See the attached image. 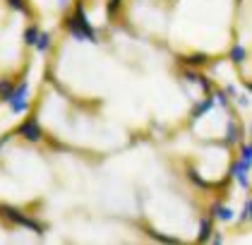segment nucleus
<instances>
[{"instance_id": "f03ea898", "label": "nucleus", "mask_w": 252, "mask_h": 245, "mask_svg": "<svg viewBox=\"0 0 252 245\" xmlns=\"http://www.w3.org/2000/svg\"><path fill=\"white\" fill-rule=\"evenodd\" d=\"M27 82L24 84H20L12 94H10V106H12V113H22L24 108H27Z\"/></svg>"}, {"instance_id": "4468645a", "label": "nucleus", "mask_w": 252, "mask_h": 245, "mask_svg": "<svg viewBox=\"0 0 252 245\" xmlns=\"http://www.w3.org/2000/svg\"><path fill=\"white\" fill-rule=\"evenodd\" d=\"M248 214H250V219H252V200L248 202Z\"/></svg>"}, {"instance_id": "39448f33", "label": "nucleus", "mask_w": 252, "mask_h": 245, "mask_svg": "<svg viewBox=\"0 0 252 245\" xmlns=\"http://www.w3.org/2000/svg\"><path fill=\"white\" fill-rule=\"evenodd\" d=\"M243 58H245V48H243V46H233L231 48V60L233 63H243Z\"/></svg>"}, {"instance_id": "423d86ee", "label": "nucleus", "mask_w": 252, "mask_h": 245, "mask_svg": "<svg viewBox=\"0 0 252 245\" xmlns=\"http://www.w3.org/2000/svg\"><path fill=\"white\" fill-rule=\"evenodd\" d=\"M212 99H207V101H202V104H199V106H197V108H194L192 111V118H197V115L199 113H207V111H209V108H212Z\"/></svg>"}, {"instance_id": "20e7f679", "label": "nucleus", "mask_w": 252, "mask_h": 245, "mask_svg": "<svg viewBox=\"0 0 252 245\" xmlns=\"http://www.w3.org/2000/svg\"><path fill=\"white\" fill-rule=\"evenodd\" d=\"M231 216H233V211L228 207H221V205L214 207V219H216V221H228Z\"/></svg>"}, {"instance_id": "f257e3e1", "label": "nucleus", "mask_w": 252, "mask_h": 245, "mask_svg": "<svg viewBox=\"0 0 252 245\" xmlns=\"http://www.w3.org/2000/svg\"><path fill=\"white\" fill-rule=\"evenodd\" d=\"M67 29H70V34H72V36L92 38V41H96V34H94V29L89 27V22H84L82 7H77V15H75V17H70V22H67Z\"/></svg>"}, {"instance_id": "1a4fd4ad", "label": "nucleus", "mask_w": 252, "mask_h": 245, "mask_svg": "<svg viewBox=\"0 0 252 245\" xmlns=\"http://www.w3.org/2000/svg\"><path fill=\"white\" fill-rule=\"evenodd\" d=\"M36 48H39V51H46V48H48V34H41V36L36 38Z\"/></svg>"}, {"instance_id": "7ed1b4c3", "label": "nucleus", "mask_w": 252, "mask_h": 245, "mask_svg": "<svg viewBox=\"0 0 252 245\" xmlns=\"http://www.w3.org/2000/svg\"><path fill=\"white\" fill-rule=\"evenodd\" d=\"M20 135L24 137V140H29V142H36V140H41L39 123H36L34 118H27V120L20 125Z\"/></svg>"}, {"instance_id": "ddd939ff", "label": "nucleus", "mask_w": 252, "mask_h": 245, "mask_svg": "<svg viewBox=\"0 0 252 245\" xmlns=\"http://www.w3.org/2000/svg\"><path fill=\"white\" fill-rule=\"evenodd\" d=\"M10 5L15 7V10H20V12H24L27 7H24V0H10Z\"/></svg>"}, {"instance_id": "2eb2a0df", "label": "nucleus", "mask_w": 252, "mask_h": 245, "mask_svg": "<svg viewBox=\"0 0 252 245\" xmlns=\"http://www.w3.org/2000/svg\"><path fill=\"white\" fill-rule=\"evenodd\" d=\"M248 87H250V89H252V84H248Z\"/></svg>"}, {"instance_id": "9b49d317", "label": "nucleus", "mask_w": 252, "mask_h": 245, "mask_svg": "<svg viewBox=\"0 0 252 245\" xmlns=\"http://www.w3.org/2000/svg\"><path fill=\"white\" fill-rule=\"evenodd\" d=\"M209 238V219L202 224V233H199V241H207Z\"/></svg>"}, {"instance_id": "6e6552de", "label": "nucleus", "mask_w": 252, "mask_h": 245, "mask_svg": "<svg viewBox=\"0 0 252 245\" xmlns=\"http://www.w3.org/2000/svg\"><path fill=\"white\" fill-rule=\"evenodd\" d=\"M7 94H12V82H0V96H7ZM10 99V96H7Z\"/></svg>"}, {"instance_id": "9d476101", "label": "nucleus", "mask_w": 252, "mask_h": 245, "mask_svg": "<svg viewBox=\"0 0 252 245\" xmlns=\"http://www.w3.org/2000/svg\"><path fill=\"white\" fill-rule=\"evenodd\" d=\"M240 154H243V159H245V161H250L252 164V144H243Z\"/></svg>"}, {"instance_id": "0eeeda50", "label": "nucleus", "mask_w": 252, "mask_h": 245, "mask_svg": "<svg viewBox=\"0 0 252 245\" xmlns=\"http://www.w3.org/2000/svg\"><path fill=\"white\" fill-rule=\"evenodd\" d=\"M24 38H27V43L32 46V43H36V38H39V32L32 27V29H27V34H24Z\"/></svg>"}, {"instance_id": "f8f14e48", "label": "nucleus", "mask_w": 252, "mask_h": 245, "mask_svg": "<svg viewBox=\"0 0 252 245\" xmlns=\"http://www.w3.org/2000/svg\"><path fill=\"white\" fill-rule=\"evenodd\" d=\"M235 135H238V130H235V125H228V137H226V140H228V142H235V140H238V137H235Z\"/></svg>"}]
</instances>
